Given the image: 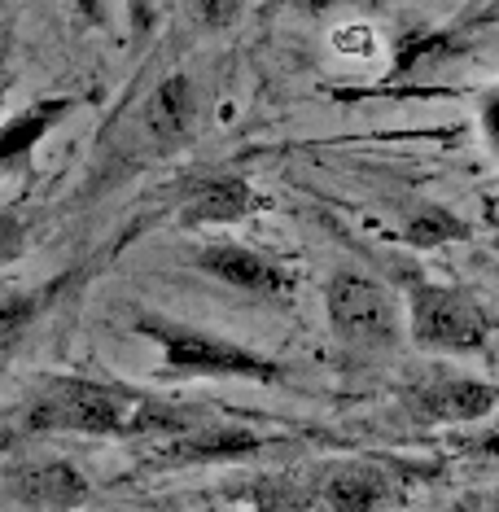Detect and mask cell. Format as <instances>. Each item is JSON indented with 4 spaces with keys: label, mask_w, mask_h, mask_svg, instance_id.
Masks as SVG:
<instances>
[{
    "label": "cell",
    "mask_w": 499,
    "mask_h": 512,
    "mask_svg": "<svg viewBox=\"0 0 499 512\" xmlns=\"http://www.w3.org/2000/svg\"><path fill=\"white\" fill-rule=\"evenodd\" d=\"M460 224L451 215H425L412 224V241H443V237H456Z\"/></svg>",
    "instance_id": "16"
},
{
    "label": "cell",
    "mask_w": 499,
    "mask_h": 512,
    "mask_svg": "<svg viewBox=\"0 0 499 512\" xmlns=\"http://www.w3.org/2000/svg\"><path fill=\"white\" fill-rule=\"evenodd\" d=\"M31 429H71V434H141V429H171L180 434V416L149 403L136 390H114L101 381L66 377L44 394L40 407L27 416Z\"/></svg>",
    "instance_id": "1"
},
{
    "label": "cell",
    "mask_w": 499,
    "mask_h": 512,
    "mask_svg": "<svg viewBox=\"0 0 499 512\" xmlns=\"http://www.w3.org/2000/svg\"><path fill=\"white\" fill-rule=\"evenodd\" d=\"M141 333L154 337L162 346L171 372H206V377H254V381H272L276 364L263 355L246 351V346H232L215 333L189 329L176 320H141Z\"/></svg>",
    "instance_id": "2"
},
{
    "label": "cell",
    "mask_w": 499,
    "mask_h": 512,
    "mask_svg": "<svg viewBox=\"0 0 499 512\" xmlns=\"http://www.w3.org/2000/svg\"><path fill=\"white\" fill-rule=\"evenodd\" d=\"M22 246H27V232H22V224L14 215H0V267L5 263H14Z\"/></svg>",
    "instance_id": "15"
},
{
    "label": "cell",
    "mask_w": 499,
    "mask_h": 512,
    "mask_svg": "<svg viewBox=\"0 0 499 512\" xmlns=\"http://www.w3.org/2000/svg\"><path fill=\"white\" fill-rule=\"evenodd\" d=\"M145 123L154 127V136H162V141H171V136L189 123V88H184L180 75L171 79L167 88H158V97L149 101V110H145Z\"/></svg>",
    "instance_id": "11"
},
{
    "label": "cell",
    "mask_w": 499,
    "mask_h": 512,
    "mask_svg": "<svg viewBox=\"0 0 499 512\" xmlns=\"http://www.w3.org/2000/svg\"><path fill=\"white\" fill-rule=\"evenodd\" d=\"M254 438L250 429H224V425H206V429H180L176 442H167V447L158 451L162 460H224V456H241V451H254Z\"/></svg>",
    "instance_id": "9"
},
{
    "label": "cell",
    "mask_w": 499,
    "mask_h": 512,
    "mask_svg": "<svg viewBox=\"0 0 499 512\" xmlns=\"http://www.w3.org/2000/svg\"><path fill=\"white\" fill-rule=\"evenodd\" d=\"M412 333L434 351H478L491 337V320L460 289L421 285L412 298Z\"/></svg>",
    "instance_id": "3"
},
{
    "label": "cell",
    "mask_w": 499,
    "mask_h": 512,
    "mask_svg": "<svg viewBox=\"0 0 499 512\" xmlns=\"http://www.w3.org/2000/svg\"><path fill=\"white\" fill-rule=\"evenodd\" d=\"M333 44H338V53H351V57H373L377 53V36L368 27H342L338 36H333Z\"/></svg>",
    "instance_id": "14"
},
{
    "label": "cell",
    "mask_w": 499,
    "mask_h": 512,
    "mask_svg": "<svg viewBox=\"0 0 499 512\" xmlns=\"http://www.w3.org/2000/svg\"><path fill=\"white\" fill-rule=\"evenodd\" d=\"M14 495H18V504H27V508H79L88 486L71 464H40V469H27L18 477Z\"/></svg>",
    "instance_id": "8"
},
{
    "label": "cell",
    "mask_w": 499,
    "mask_h": 512,
    "mask_svg": "<svg viewBox=\"0 0 499 512\" xmlns=\"http://www.w3.org/2000/svg\"><path fill=\"white\" fill-rule=\"evenodd\" d=\"M486 132H491V141H495V149H499V92L491 101H486Z\"/></svg>",
    "instance_id": "17"
},
{
    "label": "cell",
    "mask_w": 499,
    "mask_h": 512,
    "mask_svg": "<svg viewBox=\"0 0 499 512\" xmlns=\"http://www.w3.org/2000/svg\"><path fill=\"white\" fill-rule=\"evenodd\" d=\"M416 403L429 421H478L495 407V390L469 377H434L416 390Z\"/></svg>",
    "instance_id": "6"
},
{
    "label": "cell",
    "mask_w": 499,
    "mask_h": 512,
    "mask_svg": "<svg viewBox=\"0 0 499 512\" xmlns=\"http://www.w3.org/2000/svg\"><path fill=\"white\" fill-rule=\"evenodd\" d=\"M71 110V101L57 97V101H36L31 110L14 114L5 127H0V167H9V162L27 158L31 149L40 145V136L49 132L53 123H62V114Z\"/></svg>",
    "instance_id": "10"
},
{
    "label": "cell",
    "mask_w": 499,
    "mask_h": 512,
    "mask_svg": "<svg viewBox=\"0 0 499 512\" xmlns=\"http://www.w3.org/2000/svg\"><path fill=\"white\" fill-rule=\"evenodd\" d=\"M197 263H202L211 276H219L224 285L250 289V294H285L289 289V276L281 267L272 259H263V254L246 250V246H206L197 254Z\"/></svg>",
    "instance_id": "5"
},
{
    "label": "cell",
    "mask_w": 499,
    "mask_h": 512,
    "mask_svg": "<svg viewBox=\"0 0 499 512\" xmlns=\"http://www.w3.org/2000/svg\"><path fill=\"white\" fill-rule=\"evenodd\" d=\"M259 206H263V197L246 180H211L189 197L184 224H237L250 211H259Z\"/></svg>",
    "instance_id": "7"
},
{
    "label": "cell",
    "mask_w": 499,
    "mask_h": 512,
    "mask_svg": "<svg viewBox=\"0 0 499 512\" xmlns=\"http://www.w3.org/2000/svg\"><path fill=\"white\" fill-rule=\"evenodd\" d=\"M75 5H79V14H88V18L101 22V0H75Z\"/></svg>",
    "instance_id": "18"
},
{
    "label": "cell",
    "mask_w": 499,
    "mask_h": 512,
    "mask_svg": "<svg viewBox=\"0 0 499 512\" xmlns=\"http://www.w3.org/2000/svg\"><path fill=\"white\" fill-rule=\"evenodd\" d=\"M31 311H36V302L22 298V294H0V342L5 337H14L22 324L31 320Z\"/></svg>",
    "instance_id": "13"
},
{
    "label": "cell",
    "mask_w": 499,
    "mask_h": 512,
    "mask_svg": "<svg viewBox=\"0 0 499 512\" xmlns=\"http://www.w3.org/2000/svg\"><path fill=\"white\" fill-rule=\"evenodd\" d=\"M0 84H5V57H0Z\"/></svg>",
    "instance_id": "21"
},
{
    "label": "cell",
    "mask_w": 499,
    "mask_h": 512,
    "mask_svg": "<svg viewBox=\"0 0 499 512\" xmlns=\"http://www.w3.org/2000/svg\"><path fill=\"white\" fill-rule=\"evenodd\" d=\"M329 320L346 342H359V346H386L399 333L394 298L377 281L355 272H342L329 281Z\"/></svg>",
    "instance_id": "4"
},
{
    "label": "cell",
    "mask_w": 499,
    "mask_h": 512,
    "mask_svg": "<svg viewBox=\"0 0 499 512\" xmlns=\"http://www.w3.org/2000/svg\"><path fill=\"white\" fill-rule=\"evenodd\" d=\"M482 456H499V434H491L482 442Z\"/></svg>",
    "instance_id": "20"
},
{
    "label": "cell",
    "mask_w": 499,
    "mask_h": 512,
    "mask_svg": "<svg viewBox=\"0 0 499 512\" xmlns=\"http://www.w3.org/2000/svg\"><path fill=\"white\" fill-rule=\"evenodd\" d=\"M132 9H136V22L145 27V22H149V0H132Z\"/></svg>",
    "instance_id": "19"
},
{
    "label": "cell",
    "mask_w": 499,
    "mask_h": 512,
    "mask_svg": "<svg viewBox=\"0 0 499 512\" xmlns=\"http://www.w3.org/2000/svg\"><path fill=\"white\" fill-rule=\"evenodd\" d=\"M329 504L333 508H377L381 499H386V486L377 482L373 473H342V477H333L329 482Z\"/></svg>",
    "instance_id": "12"
}]
</instances>
